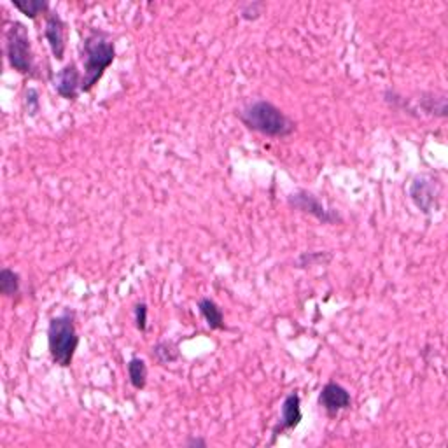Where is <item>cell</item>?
I'll list each match as a JSON object with an SVG mask.
<instances>
[{
    "instance_id": "9",
    "label": "cell",
    "mask_w": 448,
    "mask_h": 448,
    "mask_svg": "<svg viewBox=\"0 0 448 448\" xmlns=\"http://www.w3.org/2000/svg\"><path fill=\"white\" fill-rule=\"evenodd\" d=\"M81 81L83 76L77 70L76 63L65 65L57 76V93L65 100H76L81 92Z\"/></svg>"
},
{
    "instance_id": "11",
    "label": "cell",
    "mask_w": 448,
    "mask_h": 448,
    "mask_svg": "<svg viewBox=\"0 0 448 448\" xmlns=\"http://www.w3.org/2000/svg\"><path fill=\"white\" fill-rule=\"evenodd\" d=\"M411 200L417 203L418 209H422V212H429L431 205H433V187L431 184L424 183V179H417L414 184H411Z\"/></svg>"
},
{
    "instance_id": "10",
    "label": "cell",
    "mask_w": 448,
    "mask_h": 448,
    "mask_svg": "<svg viewBox=\"0 0 448 448\" xmlns=\"http://www.w3.org/2000/svg\"><path fill=\"white\" fill-rule=\"evenodd\" d=\"M198 310L203 316V319L207 320L210 329H226V324H224V314L219 308V305L216 303L210 298H203V300L198 301Z\"/></svg>"
},
{
    "instance_id": "8",
    "label": "cell",
    "mask_w": 448,
    "mask_h": 448,
    "mask_svg": "<svg viewBox=\"0 0 448 448\" xmlns=\"http://www.w3.org/2000/svg\"><path fill=\"white\" fill-rule=\"evenodd\" d=\"M65 23L58 12H48L44 37L51 48V53L57 60H63L65 57Z\"/></svg>"
},
{
    "instance_id": "7",
    "label": "cell",
    "mask_w": 448,
    "mask_h": 448,
    "mask_svg": "<svg viewBox=\"0 0 448 448\" xmlns=\"http://www.w3.org/2000/svg\"><path fill=\"white\" fill-rule=\"evenodd\" d=\"M301 399L296 392L285 396L284 403H282V414L278 418V424L274 427V440L281 436L282 433L289 429H294L301 422Z\"/></svg>"
},
{
    "instance_id": "14",
    "label": "cell",
    "mask_w": 448,
    "mask_h": 448,
    "mask_svg": "<svg viewBox=\"0 0 448 448\" xmlns=\"http://www.w3.org/2000/svg\"><path fill=\"white\" fill-rule=\"evenodd\" d=\"M179 349L175 343L172 342H160L158 345L152 347V357L160 365H168V363H174L179 359Z\"/></svg>"
},
{
    "instance_id": "16",
    "label": "cell",
    "mask_w": 448,
    "mask_h": 448,
    "mask_svg": "<svg viewBox=\"0 0 448 448\" xmlns=\"http://www.w3.org/2000/svg\"><path fill=\"white\" fill-rule=\"evenodd\" d=\"M135 326L139 331L147 329V305L145 303L135 305Z\"/></svg>"
},
{
    "instance_id": "2",
    "label": "cell",
    "mask_w": 448,
    "mask_h": 448,
    "mask_svg": "<svg viewBox=\"0 0 448 448\" xmlns=\"http://www.w3.org/2000/svg\"><path fill=\"white\" fill-rule=\"evenodd\" d=\"M238 118L252 132L274 139L289 137L296 128V125L277 105L266 100H258L247 105L240 112Z\"/></svg>"
},
{
    "instance_id": "13",
    "label": "cell",
    "mask_w": 448,
    "mask_h": 448,
    "mask_svg": "<svg viewBox=\"0 0 448 448\" xmlns=\"http://www.w3.org/2000/svg\"><path fill=\"white\" fill-rule=\"evenodd\" d=\"M21 14L27 18L35 19L42 12H50V2L48 0H12L11 2Z\"/></svg>"
},
{
    "instance_id": "12",
    "label": "cell",
    "mask_w": 448,
    "mask_h": 448,
    "mask_svg": "<svg viewBox=\"0 0 448 448\" xmlns=\"http://www.w3.org/2000/svg\"><path fill=\"white\" fill-rule=\"evenodd\" d=\"M126 369H128V378L132 387L142 391L145 387V384H147V366H145L144 359L133 357L126 365Z\"/></svg>"
},
{
    "instance_id": "3",
    "label": "cell",
    "mask_w": 448,
    "mask_h": 448,
    "mask_svg": "<svg viewBox=\"0 0 448 448\" xmlns=\"http://www.w3.org/2000/svg\"><path fill=\"white\" fill-rule=\"evenodd\" d=\"M79 334L76 329V316L74 312L65 310L60 316L53 317L48 327V347H50L51 359L60 368H69L74 361Z\"/></svg>"
},
{
    "instance_id": "6",
    "label": "cell",
    "mask_w": 448,
    "mask_h": 448,
    "mask_svg": "<svg viewBox=\"0 0 448 448\" xmlns=\"http://www.w3.org/2000/svg\"><path fill=\"white\" fill-rule=\"evenodd\" d=\"M319 405L329 417H336L342 410L350 408L352 398H350V392L343 385L336 384V382H329L320 391Z\"/></svg>"
},
{
    "instance_id": "5",
    "label": "cell",
    "mask_w": 448,
    "mask_h": 448,
    "mask_svg": "<svg viewBox=\"0 0 448 448\" xmlns=\"http://www.w3.org/2000/svg\"><path fill=\"white\" fill-rule=\"evenodd\" d=\"M289 205L301 210V212L310 214V216H314L324 224H334L342 221L336 210L326 209V207H324L314 194L308 193V191L301 190L298 191V193L291 194V196H289Z\"/></svg>"
},
{
    "instance_id": "17",
    "label": "cell",
    "mask_w": 448,
    "mask_h": 448,
    "mask_svg": "<svg viewBox=\"0 0 448 448\" xmlns=\"http://www.w3.org/2000/svg\"><path fill=\"white\" fill-rule=\"evenodd\" d=\"M261 9H263V4H258V2H254V4H245L242 8V18L243 19H256L259 18V14H261Z\"/></svg>"
},
{
    "instance_id": "4",
    "label": "cell",
    "mask_w": 448,
    "mask_h": 448,
    "mask_svg": "<svg viewBox=\"0 0 448 448\" xmlns=\"http://www.w3.org/2000/svg\"><path fill=\"white\" fill-rule=\"evenodd\" d=\"M8 44H6V53H8L9 65L16 72L27 74L34 72V53H32V44L28 32L25 28V25L14 23L8 28Z\"/></svg>"
},
{
    "instance_id": "1",
    "label": "cell",
    "mask_w": 448,
    "mask_h": 448,
    "mask_svg": "<svg viewBox=\"0 0 448 448\" xmlns=\"http://www.w3.org/2000/svg\"><path fill=\"white\" fill-rule=\"evenodd\" d=\"M114 58V42H110L109 35L102 30L90 32L83 42L84 74L81 81V92H92L103 77L105 70L112 65Z\"/></svg>"
},
{
    "instance_id": "19",
    "label": "cell",
    "mask_w": 448,
    "mask_h": 448,
    "mask_svg": "<svg viewBox=\"0 0 448 448\" xmlns=\"http://www.w3.org/2000/svg\"><path fill=\"white\" fill-rule=\"evenodd\" d=\"M186 447H207V441L201 438H190L186 441Z\"/></svg>"
},
{
    "instance_id": "18",
    "label": "cell",
    "mask_w": 448,
    "mask_h": 448,
    "mask_svg": "<svg viewBox=\"0 0 448 448\" xmlns=\"http://www.w3.org/2000/svg\"><path fill=\"white\" fill-rule=\"evenodd\" d=\"M27 107H28V112H30V116L37 114L39 95H37V92H35V90H28V92H27Z\"/></svg>"
},
{
    "instance_id": "15",
    "label": "cell",
    "mask_w": 448,
    "mask_h": 448,
    "mask_svg": "<svg viewBox=\"0 0 448 448\" xmlns=\"http://www.w3.org/2000/svg\"><path fill=\"white\" fill-rule=\"evenodd\" d=\"M0 293L4 296H16L19 293V275L11 268L0 272Z\"/></svg>"
}]
</instances>
